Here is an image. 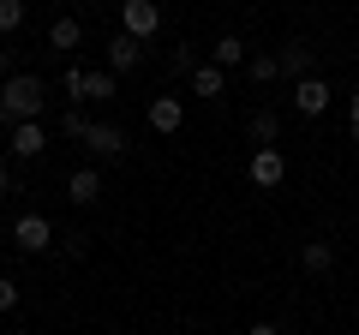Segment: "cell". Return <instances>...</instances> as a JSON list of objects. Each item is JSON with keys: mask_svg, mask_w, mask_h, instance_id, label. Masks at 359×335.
Wrapping results in <instances>:
<instances>
[{"mask_svg": "<svg viewBox=\"0 0 359 335\" xmlns=\"http://www.w3.org/2000/svg\"><path fill=\"white\" fill-rule=\"evenodd\" d=\"M210 60H216L222 72H233V66H245V60H252V48H245V36H233V30H228V36H216V42H210Z\"/></svg>", "mask_w": 359, "mask_h": 335, "instance_id": "5bb4252c", "label": "cell"}, {"mask_svg": "<svg viewBox=\"0 0 359 335\" xmlns=\"http://www.w3.org/2000/svg\"><path fill=\"white\" fill-rule=\"evenodd\" d=\"M84 150L96 156V162H120V156H126V132L108 126V120H96V126L84 132Z\"/></svg>", "mask_w": 359, "mask_h": 335, "instance_id": "52a82bcc", "label": "cell"}, {"mask_svg": "<svg viewBox=\"0 0 359 335\" xmlns=\"http://www.w3.org/2000/svg\"><path fill=\"white\" fill-rule=\"evenodd\" d=\"M198 66H204V60H198V42H174V48H168V72H174V78H192Z\"/></svg>", "mask_w": 359, "mask_h": 335, "instance_id": "e0dca14e", "label": "cell"}, {"mask_svg": "<svg viewBox=\"0 0 359 335\" xmlns=\"http://www.w3.org/2000/svg\"><path fill=\"white\" fill-rule=\"evenodd\" d=\"M90 126H96V120H90L84 108H72V114H60V138H78V144H84V132H90Z\"/></svg>", "mask_w": 359, "mask_h": 335, "instance_id": "44dd1931", "label": "cell"}, {"mask_svg": "<svg viewBox=\"0 0 359 335\" xmlns=\"http://www.w3.org/2000/svg\"><path fill=\"white\" fill-rule=\"evenodd\" d=\"M60 252H66V258H84V252H90V233H60Z\"/></svg>", "mask_w": 359, "mask_h": 335, "instance_id": "603a6c76", "label": "cell"}, {"mask_svg": "<svg viewBox=\"0 0 359 335\" xmlns=\"http://www.w3.org/2000/svg\"><path fill=\"white\" fill-rule=\"evenodd\" d=\"M18 306V282H13V275H0V311H13Z\"/></svg>", "mask_w": 359, "mask_h": 335, "instance_id": "d4e9b609", "label": "cell"}, {"mask_svg": "<svg viewBox=\"0 0 359 335\" xmlns=\"http://www.w3.org/2000/svg\"><path fill=\"white\" fill-rule=\"evenodd\" d=\"M245 138H252V150L276 144V138H282V114H276V108H252V120H245Z\"/></svg>", "mask_w": 359, "mask_h": 335, "instance_id": "4fadbf2b", "label": "cell"}, {"mask_svg": "<svg viewBox=\"0 0 359 335\" xmlns=\"http://www.w3.org/2000/svg\"><path fill=\"white\" fill-rule=\"evenodd\" d=\"M299 270H306V275H330L335 270V245L330 240H306V245H299Z\"/></svg>", "mask_w": 359, "mask_h": 335, "instance_id": "9a60e30c", "label": "cell"}, {"mask_svg": "<svg viewBox=\"0 0 359 335\" xmlns=\"http://www.w3.org/2000/svg\"><path fill=\"white\" fill-rule=\"evenodd\" d=\"M252 186L257 192H276V186L287 180V156H282V144H264V150H252Z\"/></svg>", "mask_w": 359, "mask_h": 335, "instance_id": "3957f363", "label": "cell"}, {"mask_svg": "<svg viewBox=\"0 0 359 335\" xmlns=\"http://www.w3.org/2000/svg\"><path fill=\"white\" fill-rule=\"evenodd\" d=\"M353 335H359V329H353Z\"/></svg>", "mask_w": 359, "mask_h": 335, "instance_id": "83f0119b", "label": "cell"}, {"mask_svg": "<svg viewBox=\"0 0 359 335\" xmlns=\"http://www.w3.org/2000/svg\"><path fill=\"white\" fill-rule=\"evenodd\" d=\"M60 90L72 96V102H84V66H66V78H60Z\"/></svg>", "mask_w": 359, "mask_h": 335, "instance_id": "7402d4cb", "label": "cell"}, {"mask_svg": "<svg viewBox=\"0 0 359 335\" xmlns=\"http://www.w3.org/2000/svg\"><path fill=\"white\" fill-rule=\"evenodd\" d=\"M42 150H48V132H42V120H25V126H13V156H18V162H36Z\"/></svg>", "mask_w": 359, "mask_h": 335, "instance_id": "7c38bea8", "label": "cell"}, {"mask_svg": "<svg viewBox=\"0 0 359 335\" xmlns=\"http://www.w3.org/2000/svg\"><path fill=\"white\" fill-rule=\"evenodd\" d=\"M276 60H282V78L287 84H299V78H311L318 72V48H311V42H282V48H276Z\"/></svg>", "mask_w": 359, "mask_h": 335, "instance_id": "8992f818", "label": "cell"}, {"mask_svg": "<svg viewBox=\"0 0 359 335\" xmlns=\"http://www.w3.org/2000/svg\"><path fill=\"white\" fill-rule=\"evenodd\" d=\"M25 13H30L25 0H0V36H13V30L25 25Z\"/></svg>", "mask_w": 359, "mask_h": 335, "instance_id": "ffe728a7", "label": "cell"}, {"mask_svg": "<svg viewBox=\"0 0 359 335\" xmlns=\"http://www.w3.org/2000/svg\"><path fill=\"white\" fill-rule=\"evenodd\" d=\"M330 102H335V90L323 84L318 72L294 84V114H299V120H318V114H330Z\"/></svg>", "mask_w": 359, "mask_h": 335, "instance_id": "5b68a950", "label": "cell"}, {"mask_svg": "<svg viewBox=\"0 0 359 335\" xmlns=\"http://www.w3.org/2000/svg\"><path fill=\"white\" fill-rule=\"evenodd\" d=\"M120 90V72H84V102H108Z\"/></svg>", "mask_w": 359, "mask_h": 335, "instance_id": "ac0fdd59", "label": "cell"}, {"mask_svg": "<svg viewBox=\"0 0 359 335\" xmlns=\"http://www.w3.org/2000/svg\"><path fill=\"white\" fill-rule=\"evenodd\" d=\"M42 108H48V90H42V78L13 72L6 84H0V126H6V132L25 126V120H42Z\"/></svg>", "mask_w": 359, "mask_h": 335, "instance_id": "6da1fadb", "label": "cell"}, {"mask_svg": "<svg viewBox=\"0 0 359 335\" xmlns=\"http://www.w3.org/2000/svg\"><path fill=\"white\" fill-rule=\"evenodd\" d=\"M13 245H18V252H30V258H42V252L54 245V228H48V216L25 210V216L13 221Z\"/></svg>", "mask_w": 359, "mask_h": 335, "instance_id": "277c9868", "label": "cell"}, {"mask_svg": "<svg viewBox=\"0 0 359 335\" xmlns=\"http://www.w3.org/2000/svg\"><path fill=\"white\" fill-rule=\"evenodd\" d=\"M347 138H353V150H359V84H353V96H347Z\"/></svg>", "mask_w": 359, "mask_h": 335, "instance_id": "cb8c5ba5", "label": "cell"}, {"mask_svg": "<svg viewBox=\"0 0 359 335\" xmlns=\"http://www.w3.org/2000/svg\"><path fill=\"white\" fill-rule=\"evenodd\" d=\"M245 335H282V329H276V323H252Z\"/></svg>", "mask_w": 359, "mask_h": 335, "instance_id": "4316f807", "label": "cell"}, {"mask_svg": "<svg viewBox=\"0 0 359 335\" xmlns=\"http://www.w3.org/2000/svg\"><path fill=\"white\" fill-rule=\"evenodd\" d=\"M13 192V168H6V156H0V198Z\"/></svg>", "mask_w": 359, "mask_h": 335, "instance_id": "484cf974", "label": "cell"}, {"mask_svg": "<svg viewBox=\"0 0 359 335\" xmlns=\"http://www.w3.org/2000/svg\"><path fill=\"white\" fill-rule=\"evenodd\" d=\"M78 42H84V25H78V18H54L48 25V48L54 54H72Z\"/></svg>", "mask_w": 359, "mask_h": 335, "instance_id": "2e32d148", "label": "cell"}, {"mask_svg": "<svg viewBox=\"0 0 359 335\" xmlns=\"http://www.w3.org/2000/svg\"><path fill=\"white\" fill-rule=\"evenodd\" d=\"M102 198V168H78L72 180H66V204H78V210H90Z\"/></svg>", "mask_w": 359, "mask_h": 335, "instance_id": "30bf717a", "label": "cell"}, {"mask_svg": "<svg viewBox=\"0 0 359 335\" xmlns=\"http://www.w3.org/2000/svg\"><path fill=\"white\" fill-rule=\"evenodd\" d=\"M120 30L138 42H156V30H162V6L156 0H120Z\"/></svg>", "mask_w": 359, "mask_h": 335, "instance_id": "7a4b0ae2", "label": "cell"}, {"mask_svg": "<svg viewBox=\"0 0 359 335\" xmlns=\"http://www.w3.org/2000/svg\"><path fill=\"white\" fill-rule=\"evenodd\" d=\"M180 126H186V102H180V96H150V132L174 138Z\"/></svg>", "mask_w": 359, "mask_h": 335, "instance_id": "9c48e42d", "label": "cell"}, {"mask_svg": "<svg viewBox=\"0 0 359 335\" xmlns=\"http://www.w3.org/2000/svg\"><path fill=\"white\" fill-rule=\"evenodd\" d=\"M144 66V42L126 36V30H114L108 36V72H138Z\"/></svg>", "mask_w": 359, "mask_h": 335, "instance_id": "ba28073f", "label": "cell"}, {"mask_svg": "<svg viewBox=\"0 0 359 335\" xmlns=\"http://www.w3.org/2000/svg\"><path fill=\"white\" fill-rule=\"evenodd\" d=\"M186 84H192V96H204V102H222V96H228V72H222L216 60H204Z\"/></svg>", "mask_w": 359, "mask_h": 335, "instance_id": "8fae6325", "label": "cell"}, {"mask_svg": "<svg viewBox=\"0 0 359 335\" xmlns=\"http://www.w3.org/2000/svg\"><path fill=\"white\" fill-rule=\"evenodd\" d=\"M245 72H252V84H276V78H282V60H276V54H252Z\"/></svg>", "mask_w": 359, "mask_h": 335, "instance_id": "d6986e66", "label": "cell"}]
</instances>
